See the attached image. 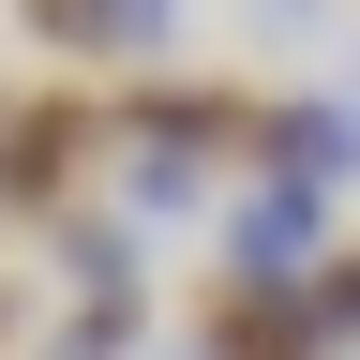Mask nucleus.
Wrapping results in <instances>:
<instances>
[{
	"label": "nucleus",
	"mask_w": 360,
	"mask_h": 360,
	"mask_svg": "<svg viewBox=\"0 0 360 360\" xmlns=\"http://www.w3.org/2000/svg\"><path fill=\"white\" fill-rule=\"evenodd\" d=\"M255 165H285V180H330V195H345V165H360V105H345V90H270V120H255Z\"/></svg>",
	"instance_id": "39448f33"
},
{
	"label": "nucleus",
	"mask_w": 360,
	"mask_h": 360,
	"mask_svg": "<svg viewBox=\"0 0 360 360\" xmlns=\"http://www.w3.org/2000/svg\"><path fill=\"white\" fill-rule=\"evenodd\" d=\"M135 345H150V285H105V300H75L45 330V360H135Z\"/></svg>",
	"instance_id": "423d86ee"
},
{
	"label": "nucleus",
	"mask_w": 360,
	"mask_h": 360,
	"mask_svg": "<svg viewBox=\"0 0 360 360\" xmlns=\"http://www.w3.org/2000/svg\"><path fill=\"white\" fill-rule=\"evenodd\" d=\"M15 15H30V45H60V60H135V75L180 45V0H15Z\"/></svg>",
	"instance_id": "20e7f679"
},
{
	"label": "nucleus",
	"mask_w": 360,
	"mask_h": 360,
	"mask_svg": "<svg viewBox=\"0 0 360 360\" xmlns=\"http://www.w3.org/2000/svg\"><path fill=\"white\" fill-rule=\"evenodd\" d=\"M300 315H315V345H330V360H360V240H330V255L300 270Z\"/></svg>",
	"instance_id": "0eeeda50"
},
{
	"label": "nucleus",
	"mask_w": 360,
	"mask_h": 360,
	"mask_svg": "<svg viewBox=\"0 0 360 360\" xmlns=\"http://www.w3.org/2000/svg\"><path fill=\"white\" fill-rule=\"evenodd\" d=\"M345 105H360V90H345Z\"/></svg>",
	"instance_id": "1a4fd4ad"
},
{
	"label": "nucleus",
	"mask_w": 360,
	"mask_h": 360,
	"mask_svg": "<svg viewBox=\"0 0 360 360\" xmlns=\"http://www.w3.org/2000/svg\"><path fill=\"white\" fill-rule=\"evenodd\" d=\"M0 345H15V285H0Z\"/></svg>",
	"instance_id": "6e6552de"
},
{
	"label": "nucleus",
	"mask_w": 360,
	"mask_h": 360,
	"mask_svg": "<svg viewBox=\"0 0 360 360\" xmlns=\"http://www.w3.org/2000/svg\"><path fill=\"white\" fill-rule=\"evenodd\" d=\"M120 150V105H90V90H30V105H0V225H60L90 180Z\"/></svg>",
	"instance_id": "f257e3e1"
},
{
	"label": "nucleus",
	"mask_w": 360,
	"mask_h": 360,
	"mask_svg": "<svg viewBox=\"0 0 360 360\" xmlns=\"http://www.w3.org/2000/svg\"><path fill=\"white\" fill-rule=\"evenodd\" d=\"M195 360H330V345H315L300 285H240V270H210V300H195Z\"/></svg>",
	"instance_id": "7ed1b4c3"
},
{
	"label": "nucleus",
	"mask_w": 360,
	"mask_h": 360,
	"mask_svg": "<svg viewBox=\"0 0 360 360\" xmlns=\"http://www.w3.org/2000/svg\"><path fill=\"white\" fill-rule=\"evenodd\" d=\"M315 255H330V180L255 165L240 195H225V270H240V285H300Z\"/></svg>",
	"instance_id": "f03ea898"
}]
</instances>
